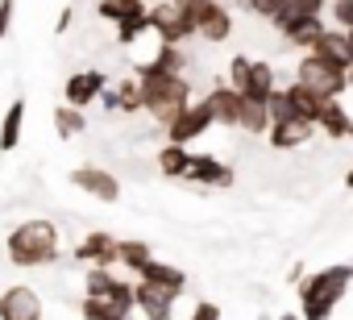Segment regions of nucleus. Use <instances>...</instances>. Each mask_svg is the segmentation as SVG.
Instances as JSON below:
<instances>
[{"label":"nucleus","mask_w":353,"mask_h":320,"mask_svg":"<svg viewBox=\"0 0 353 320\" xmlns=\"http://www.w3.org/2000/svg\"><path fill=\"white\" fill-rule=\"evenodd\" d=\"M303 279H307V270H303V262H295V266H291V274H287V283H291V287H299Z\"/></svg>","instance_id":"58836bf2"},{"label":"nucleus","mask_w":353,"mask_h":320,"mask_svg":"<svg viewBox=\"0 0 353 320\" xmlns=\"http://www.w3.org/2000/svg\"><path fill=\"white\" fill-rule=\"evenodd\" d=\"M79 316H83V320H129V316L117 312L112 303H104V299H88V295H83V303H79Z\"/></svg>","instance_id":"2f4dec72"},{"label":"nucleus","mask_w":353,"mask_h":320,"mask_svg":"<svg viewBox=\"0 0 353 320\" xmlns=\"http://www.w3.org/2000/svg\"><path fill=\"white\" fill-rule=\"evenodd\" d=\"M183 71H188L183 46H162V42L154 50V59H145V63L133 67V75H183Z\"/></svg>","instance_id":"6ab92c4d"},{"label":"nucleus","mask_w":353,"mask_h":320,"mask_svg":"<svg viewBox=\"0 0 353 320\" xmlns=\"http://www.w3.org/2000/svg\"><path fill=\"white\" fill-rule=\"evenodd\" d=\"M208 129H212V112L204 108V100H192L179 117L166 125V141H170V146H192V141H200Z\"/></svg>","instance_id":"6e6552de"},{"label":"nucleus","mask_w":353,"mask_h":320,"mask_svg":"<svg viewBox=\"0 0 353 320\" xmlns=\"http://www.w3.org/2000/svg\"><path fill=\"white\" fill-rule=\"evenodd\" d=\"M324 9H328V0H291V5H287V17H283L274 30H287V26H295V21L324 17Z\"/></svg>","instance_id":"c756f323"},{"label":"nucleus","mask_w":353,"mask_h":320,"mask_svg":"<svg viewBox=\"0 0 353 320\" xmlns=\"http://www.w3.org/2000/svg\"><path fill=\"white\" fill-rule=\"evenodd\" d=\"M145 262H154V246L150 241H141V237H117V266H125V270H141Z\"/></svg>","instance_id":"5701e85b"},{"label":"nucleus","mask_w":353,"mask_h":320,"mask_svg":"<svg viewBox=\"0 0 353 320\" xmlns=\"http://www.w3.org/2000/svg\"><path fill=\"white\" fill-rule=\"evenodd\" d=\"M349 287H353V266L349 262H336V266H324V270L307 274L295 287L299 291V320H328Z\"/></svg>","instance_id":"f03ea898"},{"label":"nucleus","mask_w":353,"mask_h":320,"mask_svg":"<svg viewBox=\"0 0 353 320\" xmlns=\"http://www.w3.org/2000/svg\"><path fill=\"white\" fill-rule=\"evenodd\" d=\"M316 129L332 141H345V137H353V112L341 100H324L320 112H316Z\"/></svg>","instance_id":"a211bd4d"},{"label":"nucleus","mask_w":353,"mask_h":320,"mask_svg":"<svg viewBox=\"0 0 353 320\" xmlns=\"http://www.w3.org/2000/svg\"><path fill=\"white\" fill-rule=\"evenodd\" d=\"M145 21H150V34L162 42V46H183L196 38L192 30V13L183 5H174V0H158V5L145 9Z\"/></svg>","instance_id":"20e7f679"},{"label":"nucleus","mask_w":353,"mask_h":320,"mask_svg":"<svg viewBox=\"0 0 353 320\" xmlns=\"http://www.w3.org/2000/svg\"><path fill=\"white\" fill-rule=\"evenodd\" d=\"M328 26H324V17H312V21H295V26H287V30H279L295 50H312L316 46V38L324 34Z\"/></svg>","instance_id":"393cba45"},{"label":"nucleus","mask_w":353,"mask_h":320,"mask_svg":"<svg viewBox=\"0 0 353 320\" xmlns=\"http://www.w3.org/2000/svg\"><path fill=\"white\" fill-rule=\"evenodd\" d=\"M204 108L212 112V125L237 129V117H241V92H233L229 83H212L208 96H204Z\"/></svg>","instance_id":"4468645a"},{"label":"nucleus","mask_w":353,"mask_h":320,"mask_svg":"<svg viewBox=\"0 0 353 320\" xmlns=\"http://www.w3.org/2000/svg\"><path fill=\"white\" fill-rule=\"evenodd\" d=\"M100 104H104V112H117V100H112V83L100 92Z\"/></svg>","instance_id":"ea45409f"},{"label":"nucleus","mask_w":353,"mask_h":320,"mask_svg":"<svg viewBox=\"0 0 353 320\" xmlns=\"http://www.w3.org/2000/svg\"><path fill=\"white\" fill-rule=\"evenodd\" d=\"M137 283H150V287H158V291H166V295H174V299L188 291V274H183L179 266H170V262H158V258L137 270Z\"/></svg>","instance_id":"2eb2a0df"},{"label":"nucleus","mask_w":353,"mask_h":320,"mask_svg":"<svg viewBox=\"0 0 353 320\" xmlns=\"http://www.w3.org/2000/svg\"><path fill=\"white\" fill-rule=\"evenodd\" d=\"M287 5L291 0H245L241 9H250L254 17H262V21H270V26H279L283 17H287Z\"/></svg>","instance_id":"7c9ffc66"},{"label":"nucleus","mask_w":353,"mask_h":320,"mask_svg":"<svg viewBox=\"0 0 353 320\" xmlns=\"http://www.w3.org/2000/svg\"><path fill=\"white\" fill-rule=\"evenodd\" d=\"M345 46H349V54H353V30H345Z\"/></svg>","instance_id":"a19ab883"},{"label":"nucleus","mask_w":353,"mask_h":320,"mask_svg":"<svg viewBox=\"0 0 353 320\" xmlns=\"http://www.w3.org/2000/svg\"><path fill=\"white\" fill-rule=\"evenodd\" d=\"M5 254L13 266L21 270H38V266H54L63 254V233L50 217H30L17 229H9L5 237Z\"/></svg>","instance_id":"f257e3e1"},{"label":"nucleus","mask_w":353,"mask_h":320,"mask_svg":"<svg viewBox=\"0 0 353 320\" xmlns=\"http://www.w3.org/2000/svg\"><path fill=\"white\" fill-rule=\"evenodd\" d=\"M21 133H26V96H17L5 108V117H0V150L13 154L21 146Z\"/></svg>","instance_id":"4be33fe9"},{"label":"nucleus","mask_w":353,"mask_h":320,"mask_svg":"<svg viewBox=\"0 0 353 320\" xmlns=\"http://www.w3.org/2000/svg\"><path fill=\"white\" fill-rule=\"evenodd\" d=\"M188 320H221V303H212V299H200L196 308H192V316Z\"/></svg>","instance_id":"e433bc0d"},{"label":"nucleus","mask_w":353,"mask_h":320,"mask_svg":"<svg viewBox=\"0 0 353 320\" xmlns=\"http://www.w3.org/2000/svg\"><path fill=\"white\" fill-rule=\"evenodd\" d=\"M262 320H270V316H262Z\"/></svg>","instance_id":"49530a36"},{"label":"nucleus","mask_w":353,"mask_h":320,"mask_svg":"<svg viewBox=\"0 0 353 320\" xmlns=\"http://www.w3.org/2000/svg\"><path fill=\"white\" fill-rule=\"evenodd\" d=\"M112 100H117V112H121V117H137V112H141V83H137L133 75L117 79V83H112Z\"/></svg>","instance_id":"a878e982"},{"label":"nucleus","mask_w":353,"mask_h":320,"mask_svg":"<svg viewBox=\"0 0 353 320\" xmlns=\"http://www.w3.org/2000/svg\"><path fill=\"white\" fill-rule=\"evenodd\" d=\"M141 83V112H150L162 129L192 104V83L188 75H133Z\"/></svg>","instance_id":"7ed1b4c3"},{"label":"nucleus","mask_w":353,"mask_h":320,"mask_svg":"<svg viewBox=\"0 0 353 320\" xmlns=\"http://www.w3.org/2000/svg\"><path fill=\"white\" fill-rule=\"evenodd\" d=\"M320 104L324 100H316L299 83H287V88H274V96L266 100V112H270V121H303V125H316Z\"/></svg>","instance_id":"423d86ee"},{"label":"nucleus","mask_w":353,"mask_h":320,"mask_svg":"<svg viewBox=\"0 0 353 320\" xmlns=\"http://www.w3.org/2000/svg\"><path fill=\"white\" fill-rule=\"evenodd\" d=\"M279 320H299V312H283V316H279Z\"/></svg>","instance_id":"79ce46f5"},{"label":"nucleus","mask_w":353,"mask_h":320,"mask_svg":"<svg viewBox=\"0 0 353 320\" xmlns=\"http://www.w3.org/2000/svg\"><path fill=\"white\" fill-rule=\"evenodd\" d=\"M237 129H241V133H250V137H266V129H270V112H266V104L241 100V117H237Z\"/></svg>","instance_id":"cd10ccee"},{"label":"nucleus","mask_w":353,"mask_h":320,"mask_svg":"<svg viewBox=\"0 0 353 320\" xmlns=\"http://www.w3.org/2000/svg\"><path fill=\"white\" fill-rule=\"evenodd\" d=\"M46 308H42V295L26 283H13L0 291V320H42Z\"/></svg>","instance_id":"1a4fd4ad"},{"label":"nucleus","mask_w":353,"mask_h":320,"mask_svg":"<svg viewBox=\"0 0 353 320\" xmlns=\"http://www.w3.org/2000/svg\"><path fill=\"white\" fill-rule=\"evenodd\" d=\"M233 5H245V0H233Z\"/></svg>","instance_id":"a18cd8bd"},{"label":"nucleus","mask_w":353,"mask_h":320,"mask_svg":"<svg viewBox=\"0 0 353 320\" xmlns=\"http://www.w3.org/2000/svg\"><path fill=\"white\" fill-rule=\"evenodd\" d=\"M71 258L79 266H100V270H112L117 266V237L104 233V229H92L79 237V246L71 250Z\"/></svg>","instance_id":"9b49d317"},{"label":"nucleus","mask_w":353,"mask_h":320,"mask_svg":"<svg viewBox=\"0 0 353 320\" xmlns=\"http://www.w3.org/2000/svg\"><path fill=\"white\" fill-rule=\"evenodd\" d=\"M312 133H316V125H303V121H270L266 141H270V150H299Z\"/></svg>","instance_id":"412c9836"},{"label":"nucleus","mask_w":353,"mask_h":320,"mask_svg":"<svg viewBox=\"0 0 353 320\" xmlns=\"http://www.w3.org/2000/svg\"><path fill=\"white\" fill-rule=\"evenodd\" d=\"M67 179H71L83 196H92V200H100V204H117V200H121V179H117L112 171H104V167H75Z\"/></svg>","instance_id":"9d476101"},{"label":"nucleus","mask_w":353,"mask_h":320,"mask_svg":"<svg viewBox=\"0 0 353 320\" xmlns=\"http://www.w3.org/2000/svg\"><path fill=\"white\" fill-rule=\"evenodd\" d=\"M50 121H54V129H59L63 141H71V137H79V133L88 129V117H83L79 108H71V104H59V108L50 112Z\"/></svg>","instance_id":"c85d7f7f"},{"label":"nucleus","mask_w":353,"mask_h":320,"mask_svg":"<svg viewBox=\"0 0 353 320\" xmlns=\"http://www.w3.org/2000/svg\"><path fill=\"white\" fill-rule=\"evenodd\" d=\"M145 9H150L145 0H100V5H96V17L121 26V21H129V17H141Z\"/></svg>","instance_id":"bb28decb"},{"label":"nucleus","mask_w":353,"mask_h":320,"mask_svg":"<svg viewBox=\"0 0 353 320\" xmlns=\"http://www.w3.org/2000/svg\"><path fill=\"white\" fill-rule=\"evenodd\" d=\"M332 30H353V0H332Z\"/></svg>","instance_id":"f704fd0d"},{"label":"nucleus","mask_w":353,"mask_h":320,"mask_svg":"<svg viewBox=\"0 0 353 320\" xmlns=\"http://www.w3.org/2000/svg\"><path fill=\"white\" fill-rule=\"evenodd\" d=\"M345 88H353V67H349V71H345Z\"/></svg>","instance_id":"37998d69"},{"label":"nucleus","mask_w":353,"mask_h":320,"mask_svg":"<svg viewBox=\"0 0 353 320\" xmlns=\"http://www.w3.org/2000/svg\"><path fill=\"white\" fill-rule=\"evenodd\" d=\"M108 88V75L104 71H96V67H88V71H75V75H67V83H63V104H71V108H88V104H96L100 100V92Z\"/></svg>","instance_id":"f8f14e48"},{"label":"nucleus","mask_w":353,"mask_h":320,"mask_svg":"<svg viewBox=\"0 0 353 320\" xmlns=\"http://www.w3.org/2000/svg\"><path fill=\"white\" fill-rule=\"evenodd\" d=\"M133 312H141L145 320H170L174 316V295H166L150 283H133Z\"/></svg>","instance_id":"dca6fc26"},{"label":"nucleus","mask_w":353,"mask_h":320,"mask_svg":"<svg viewBox=\"0 0 353 320\" xmlns=\"http://www.w3.org/2000/svg\"><path fill=\"white\" fill-rule=\"evenodd\" d=\"M250 63H254L250 54H233V59H229V88H233V92L245 88V79H250Z\"/></svg>","instance_id":"72a5a7b5"},{"label":"nucleus","mask_w":353,"mask_h":320,"mask_svg":"<svg viewBox=\"0 0 353 320\" xmlns=\"http://www.w3.org/2000/svg\"><path fill=\"white\" fill-rule=\"evenodd\" d=\"M188 13H192L196 38H204L212 46H221V42L233 38V9L225 5V0H200V5H192Z\"/></svg>","instance_id":"0eeeda50"},{"label":"nucleus","mask_w":353,"mask_h":320,"mask_svg":"<svg viewBox=\"0 0 353 320\" xmlns=\"http://www.w3.org/2000/svg\"><path fill=\"white\" fill-rule=\"evenodd\" d=\"M145 34H150L145 13H141V17H129V21H121V26H117V42H121V46H133V42H137V38H145Z\"/></svg>","instance_id":"473e14b6"},{"label":"nucleus","mask_w":353,"mask_h":320,"mask_svg":"<svg viewBox=\"0 0 353 320\" xmlns=\"http://www.w3.org/2000/svg\"><path fill=\"white\" fill-rule=\"evenodd\" d=\"M188 183H208V188H233V167L221 163L216 154H192V163H188Z\"/></svg>","instance_id":"ddd939ff"},{"label":"nucleus","mask_w":353,"mask_h":320,"mask_svg":"<svg viewBox=\"0 0 353 320\" xmlns=\"http://www.w3.org/2000/svg\"><path fill=\"white\" fill-rule=\"evenodd\" d=\"M274 88H279L274 67H270V63H262V59H254V63H250V79H245V88H241V100L266 104V100L274 96Z\"/></svg>","instance_id":"aec40b11"},{"label":"nucleus","mask_w":353,"mask_h":320,"mask_svg":"<svg viewBox=\"0 0 353 320\" xmlns=\"http://www.w3.org/2000/svg\"><path fill=\"white\" fill-rule=\"evenodd\" d=\"M295 83H299L303 92H312L316 100H341V96L349 92V88H345V71H336V67H328V63H320V59H312V54L299 59Z\"/></svg>","instance_id":"39448f33"},{"label":"nucleus","mask_w":353,"mask_h":320,"mask_svg":"<svg viewBox=\"0 0 353 320\" xmlns=\"http://www.w3.org/2000/svg\"><path fill=\"white\" fill-rule=\"evenodd\" d=\"M154 163H158V171L166 175V179H183L188 175V163H192V150L188 146H162L158 150V158H154Z\"/></svg>","instance_id":"b1692460"},{"label":"nucleus","mask_w":353,"mask_h":320,"mask_svg":"<svg viewBox=\"0 0 353 320\" xmlns=\"http://www.w3.org/2000/svg\"><path fill=\"white\" fill-rule=\"evenodd\" d=\"M13 13H17V0H0V46H5V38L13 30Z\"/></svg>","instance_id":"c9c22d12"},{"label":"nucleus","mask_w":353,"mask_h":320,"mask_svg":"<svg viewBox=\"0 0 353 320\" xmlns=\"http://www.w3.org/2000/svg\"><path fill=\"white\" fill-rule=\"evenodd\" d=\"M71 21H75V9L67 5V9L59 13V21H54V34H67V30H71Z\"/></svg>","instance_id":"4c0bfd02"},{"label":"nucleus","mask_w":353,"mask_h":320,"mask_svg":"<svg viewBox=\"0 0 353 320\" xmlns=\"http://www.w3.org/2000/svg\"><path fill=\"white\" fill-rule=\"evenodd\" d=\"M345 188H353V171H349V175H345Z\"/></svg>","instance_id":"c03bdc74"},{"label":"nucleus","mask_w":353,"mask_h":320,"mask_svg":"<svg viewBox=\"0 0 353 320\" xmlns=\"http://www.w3.org/2000/svg\"><path fill=\"white\" fill-rule=\"evenodd\" d=\"M307 54L320 59V63H328V67H336V71H349V67H353V54H349V46H345V34L332 30V26L316 38V46H312Z\"/></svg>","instance_id":"f3484780"}]
</instances>
